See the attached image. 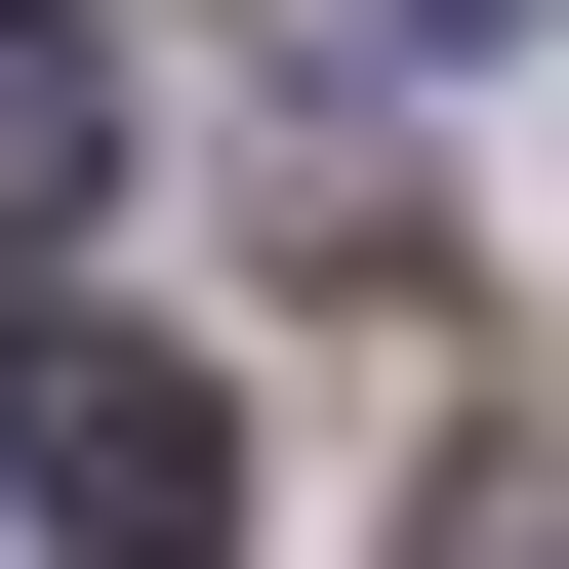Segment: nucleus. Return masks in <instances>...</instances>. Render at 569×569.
<instances>
[{
  "label": "nucleus",
  "instance_id": "nucleus-1",
  "mask_svg": "<svg viewBox=\"0 0 569 569\" xmlns=\"http://www.w3.org/2000/svg\"><path fill=\"white\" fill-rule=\"evenodd\" d=\"M0 488H41L82 569H203L244 529V407H203L163 326H0Z\"/></svg>",
  "mask_w": 569,
  "mask_h": 569
},
{
  "label": "nucleus",
  "instance_id": "nucleus-2",
  "mask_svg": "<svg viewBox=\"0 0 569 569\" xmlns=\"http://www.w3.org/2000/svg\"><path fill=\"white\" fill-rule=\"evenodd\" d=\"M82 203H122V41H82V0H0V284L82 244Z\"/></svg>",
  "mask_w": 569,
  "mask_h": 569
},
{
  "label": "nucleus",
  "instance_id": "nucleus-3",
  "mask_svg": "<svg viewBox=\"0 0 569 569\" xmlns=\"http://www.w3.org/2000/svg\"><path fill=\"white\" fill-rule=\"evenodd\" d=\"M284 41H326V82H407V41H529V0H284Z\"/></svg>",
  "mask_w": 569,
  "mask_h": 569
},
{
  "label": "nucleus",
  "instance_id": "nucleus-4",
  "mask_svg": "<svg viewBox=\"0 0 569 569\" xmlns=\"http://www.w3.org/2000/svg\"><path fill=\"white\" fill-rule=\"evenodd\" d=\"M529 569H569V448H529Z\"/></svg>",
  "mask_w": 569,
  "mask_h": 569
}]
</instances>
